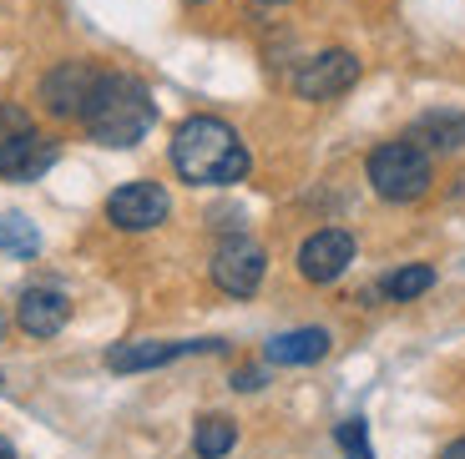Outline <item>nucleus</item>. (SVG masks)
Listing matches in <instances>:
<instances>
[{
  "mask_svg": "<svg viewBox=\"0 0 465 459\" xmlns=\"http://www.w3.org/2000/svg\"><path fill=\"white\" fill-rule=\"evenodd\" d=\"M173 167L193 187H232L248 177V147L218 116H187L173 132Z\"/></svg>",
  "mask_w": 465,
  "mask_h": 459,
  "instance_id": "f257e3e1",
  "label": "nucleus"
},
{
  "mask_svg": "<svg viewBox=\"0 0 465 459\" xmlns=\"http://www.w3.org/2000/svg\"><path fill=\"white\" fill-rule=\"evenodd\" d=\"M152 122H157V102H152V92L137 76H127V71H102L96 76L92 96L82 106V127L92 132V142H102V147H137L152 132Z\"/></svg>",
  "mask_w": 465,
  "mask_h": 459,
  "instance_id": "f03ea898",
  "label": "nucleus"
},
{
  "mask_svg": "<svg viewBox=\"0 0 465 459\" xmlns=\"http://www.w3.org/2000/svg\"><path fill=\"white\" fill-rule=\"evenodd\" d=\"M370 187L384 202H415L430 192V151L415 147L410 137L384 142L370 151Z\"/></svg>",
  "mask_w": 465,
  "mask_h": 459,
  "instance_id": "7ed1b4c3",
  "label": "nucleus"
},
{
  "mask_svg": "<svg viewBox=\"0 0 465 459\" xmlns=\"http://www.w3.org/2000/svg\"><path fill=\"white\" fill-rule=\"evenodd\" d=\"M263 273H268V253L258 248L253 238L232 232V238L218 242V253H213V283H218L223 293H232V298H248V293H258Z\"/></svg>",
  "mask_w": 465,
  "mask_h": 459,
  "instance_id": "20e7f679",
  "label": "nucleus"
},
{
  "mask_svg": "<svg viewBox=\"0 0 465 459\" xmlns=\"http://www.w3.org/2000/svg\"><path fill=\"white\" fill-rule=\"evenodd\" d=\"M167 212H173V197L163 192L157 182H127L106 197V222L122 232H152L163 228Z\"/></svg>",
  "mask_w": 465,
  "mask_h": 459,
  "instance_id": "39448f33",
  "label": "nucleus"
},
{
  "mask_svg": "<svg viewBox=\"0 0 465 459\" xmlns=\"http://www.w3.org/2000/svg\"><path fill=\"white\" fill-rule=\"evenodd\" d=\"M360 81V56L354 51H319L314 61H303L299 76H293V92L303 102H334L349 86Z\"/></svg>",
  "mask_w": 465,
  "mask_h": 459,
  "instance_id": "423d86ee",
  "label": "nucleus"
},
{
  "mask_svg": "<svg viewBox=\"0 0 465 459\" xmlns=\"http://www.w3.org/2000/svg\"><path fill=\"white\" fill-rule=\"evenodd\" d=\"M96 76H102V71H96L92 61H56V66L41 76V106H46L51 116H61V122L82 116Z\"/></svg>",
  "mask_w": 465,
  "mask_h": 459,
  "instance_id": "0eeeda50",
  "label": "nucleus"
},
{
  "mask_svg": "<svg viewBox=\"0 0 465 459\" xmlns=\"http://www.w3.org/2000/svg\"><path fill=\"white\" fill-rule=\"evenodd\" d=\"M61 147L56 137H46V132H21V137L0 142V177L5 182H35V177H46L51 167H56Z\"/></svg>",
  "mask_w": 465,
  "mask_h": 459,
  "instance_id": "6e6552de",
  "label": "nucleus"
},
{
  "mask_svg": "<svg viewBox=\"0 0 465 459\" xmlns=\"http://www.w3.org/2000/svg\"><path fill=\"white\" fill-rule=\"evenodd\" d=\"M354 263V238L344 228H319L314 238L299 248V273L309 283H339L344 268Z\"/></svg>",
  "mask_w": 465,
  "mask_h": 459,
  "instance_id": "1a4fd4ad",
  "label": "nucleus"
},
{
  "mask_svg": "<svg viewBox=\"0 0 465 459\" xmlns=\"http://www.w3.org/2000/svg\"><path fill=\"white\" fill-rule=\"evenodd\" d=\"M203 348H223L218 338H203V344H163V338H137V344H116L106 348V368L112 374H142V368H163L173 358H187V354H203Z\"/></svg>",
  "mask_w": 465,
  "mask_h": 459,
  "instance_id": "9d476101",
  "label": "nucleus"
},
{
  "mask_svg": "<svg viewBox=\"0 0 465 459\" xmlns=\"http://www.w3.org/2000/svg\"><path fill=\"white\" fill-rule=\"evenodd\" d=\"M71 318V298L61 288H25L21 303H15V323H21L31 338H56Z\"/></svg>",
  "mask_w": 465,
  "mask_h": 459,
  "instance_id": "9b49d317",
  "label": "nucleus"
},
{
  "mask_svg": "<svg viewBox=\"0 0 465 459\" xmlns=\"http://www.w3.org/2000/svg\"><path fill=\"white\" fill-rule=\"evenodd\" d=\"M324 354H329V333H324V328H293V333H279V338H268V348H263L268 364H283V368L319 364Z\"/></svg>",
  "mask_w": 465,
  "mask_h": 459,
  "instance_id": "f8f14e48",
  "label": "nucleus"
},
{
  "mask_svg": "<svg viewBox=\"0 0 465 459\" xmlns=\"http://www.w3.org/2000/svg\"><path fill=\"white\" fill-rule=\"evenodd\" d=\"M410 142L425 151H460L465 147V116L460 112H425L410 127Z\"/></svg>",
  "mask_w": 465,
  "mask_h": 459,
  "instance_id": "ddd939ff",
  "label": "nucleus"
},
{
  "mask_svg": "<svg viewBox=\"0 0 465 459\" xmlns=\"http://www.w3.org/2000/svg\"><path fill=\"white\" fill-rule=\"evenodd\" d=\"M232 444H238V425H232L228 414H208V419H198V435H193V449H198L203 459H223Z\"/></svg>",
  "mask_w": 465,
  "mask_h": 459,
  "instance_id": "4468645a",
  "label": "nucleus"
},
{
  "mask_svg": "<svg viewBox=\"0 0 465 459\" xmlns=\"http://www.w3.org/2000/svg\"><path fill=\"white\" fill-rule=\"evenodd\" d=\"M0 253H11V258H35L41 253L35 222H25L21 212H5V218H0Z\"/></svg>",
  "mask_w": 465,
  "mask_h": 459,
  "instance_id": "2eb2a0df",
  "label": "nucleus"
},
{
  "mask_svg": "<svg viewBox=\"0 0 465 459\" xmlns=\"http://www.w3.org/2000/svg\"><path fill=\"white\" fill-rule=\"evenodd\" d=\"M435 283V268H425V263H410V268H400V273H390L380 283V293L384 298H395V303H410V298H420L425 288Z\"/></svg>",
  "mask_w": 465,
  "mask_h": 459,
  "instance_id": "dca6fc26",
  "label": "nucleus"
},
{
  "mask_svg": "<svg viewBox=\"0 0 465 459\" xmlns=\"http://www.w3.org/2000/svg\"><path fill=\"white\" fill-rule=\"evenodd\" d=\"M334 439H339V449H344L349 459H374V449H370V429H364V419H344V425L334 429Z\"/></svg>",
  "mask_w": 465,
  "mask_h": 459,
  "instance_id": "f3484780",
  "label": "nucleus"
},
{
  "mask_svg": "<svg viewBox=\"0 0 465 459\" xmlns=\"http://www.w3.org/2000/svg\"><path fill=\"white\" fill-rule=\"evenodd\" d=\"M35 122H31V112L25 106H15V102H0V142H11V137H21V132H31Z\"/></svg>",
  "mask_w": 465,
  "mask_h": 459,
  "instance_id": "a211bd4d",
  "label": "nucleus"
},
{
  "mask_svg": "<svg viewBox=\"0 0 465 459\" xmlns=\"http://www.w3.org/2000/svg\"><path fill=\"white\" fill-rule=\"evenodd\" d=\"M232 389H243V394L263 389V374H258V368H243V374H238V379H232Z\"/></svg>",
  "mask_w": 465,
  "mask_h": 459,
  "instance_id": "6ab92c4d",
  "label": "nucleus"
},
{
  "mask_svg": "<svg viewBox=\"0 0 465 459\" xmlns=\"http://www.w3.org/2000/svg\"><path fill=\"white\" fill-rule=\"evenodd\" d=\"M440 459H465V439H455V444H445Z\"/></svg>",
  "mask_w": 465,
  "mask_h": 459,
  "instance_id": "aec40b11",
  "label": "nucleus"
},
{
  "mask_svg": "<svg viewBox=\"0 0 465 459\" xmlns=\"http://www.w3.org/2000/svg\"><path fill=\"white\" fill-rule=\"evenodd\" d=\"M0 459H21V454H15V449L5 444V439H0Z\"/></svg>",
  "mask_w": 465,
  "mask_h": 459,
  "instance_id": "412c9836",
  "label": "nucleus"
},
{
  "mask_svg": "<svg viewBox=\"0 0 465 459\" xmlns=\"http://www.w3.org/2000/svg\"><path fill=\"white\" fill-rule=\"evenodd\" d=\"M5 328H11V318H5V308H0V338H5Z\"/></svg>",
  "mask_w": 465,
  "mask_h": 459,
  "instance_id": "4be33fe9",
  "label": "nucleus"
},
{
  "mask_svg": "<svg viewBox=\"0 0 465 459\" xmlns=\"http://www.w3.org/2000/svg\"><path fill=\"white\" fill-rule=\"evenodd\" d=\"M258 5H289V0H258Z\"/></svg>",
  "mask_w": 465,
  "mask_h": 459,
  "instance_id": "5701e85b",
  "label": "nucleus"
},
{
  "mask_svg": "<svg viewBox=\"0 0 465 459\" xmlns=\"http://www.w3.org/2000/svg\"><path fill=\"white\" fill-rule=\"evenodd\" d=\"M187 5H208V0H187Z\"/></svg>",
  "mask_w": 465,
  "mask_h": 459,
  "instance_id": "b1692460",
  "label": "nucleus"
}]
</instances>
